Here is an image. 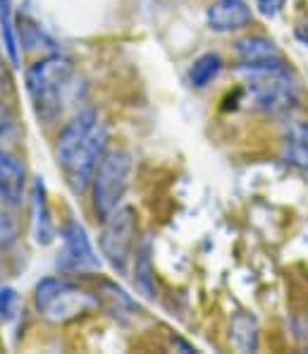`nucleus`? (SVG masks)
Returning <instances> with one entry per match:
<instances>
[{
	"label": "nucleus",
	"instance_id": "obj_17",
	"mask_svg": "<svg viewBox=\"0 0 308 354\" xmlns=\"http://www.w3.org/2000/svg\"><path fill=\"white\" fill-rule=\"evenodd\" d=\"M17 34H19V44H22L27 50H34V48H39V46H53V41L41 31V27H36V24L29 22V19H22V22H19Z\"/></svg>",
	"mask_w": 308,
	"mask_h": 354
},
{
	"label": "nucleus",
	"instance_id": "obj_2",
	"mask_svg": "<svg viewBox=\"0 0 308 354\" xmlns=\"http://www.w3.org/2000/svg\"><path fill=\"white\" fill-rule=\"evenodd\" d=\"M75 75V65L60 53H50L36 60L27 70V91L36 118L50 124L62 113V93Z\"/></svg>",
	"mask_w": 308,
	"mask_h": 354
},
{
	"label": "nucleus",
	"instance_id": "obj_9",
	"mask_svg": "<svg viewBox=\"0 0 308 354\" xmlns=\"http://www.w3.org/2000/svg\"><path fill=\"white\" fill-rule=\"evenodd\" d=\"M96 124H98L96 108H86V111H81L79 115H75L65 124V129L60 132L57 144H55V158L62 170L70 165V160L75 158L77 149L84 144V139L91 134V129L96 127Z\"/></svg>",
	"mask_w": 308,
	"mask_h": 354
},
{
	"label": "nucleus",
	"instance_id": "obj_5",
	"mask_svg": "<svg viewBox=\"0 0 308 354\" xmlns=\"http://www.w3.org/2000/svg\"><path fill=\"white\" fill-rule=\"evenodd\" d=\"M139 235V216L132 206H119L103 221L101 235H98V247L101 254L108 259L117 273L127 270L129 259L134 257Z\"/></svg>",
	"mask_w": 308,
	"mask_h": 354
},
{
	"label": "nucleus",
	"instance_id": "obj_21",
	"mask_svg": "<svg viewBox=\"0 0 308 354\" xmlns=\"http://www.w3.org/2000/svg\"><path fill=\"white\" fill-rule=\"evenodd\" d=\"M285 142L299 144V147H308V122L306 120H294V122L287 124Z\"/></svg>",
	"mask_w": 308,
	"mask_h": 354
},
{
	"label": "nucleus",
	"instance_id": "obj_20",
	"mask_svg": "<svg viewBox=\"0 0 308 354\" xmlns=\"http://www.w3.org/2000/svg\"><path fill=\"white\" fill-rule=\"evenodd\" d=\"M19 297L12 288H0V321H10L17 314Z\"/></svg>",
	"mask_w": 308,
	"mask_h": 354
},
{
	"label": "nucleus",
	"instance_id": "obj_6",
	"mask_svg": "<svg viewBox=\"0 0 308 354\" xmlns=\"http://www.w3.org/2000/svg\"><path fill=\"white\" fill-rule=\"evenodd\" d=\"M108 142H110L108 129L98 122L96 127L91 129V134L84 139V144L77 149L75 158H72L70 165L65 168L70 189L75 192V194H84L88 187H91L93 175H96V170H98V163H101V158L108 151Z\"/></svg>",
	"mask_w": 308,
	"mask_h": 354
},
{
	"label": "nucleus",
	"instance_id": "obj_10",
	"mask_svg": "<svg viewBox=\"0 0 308 354\" xmlns=\"http://www.w3.org/2000/svg\"><path fill=\"white\" fill-rule=\"evenodd\" d=\"M27 189V168L10 151L0 149V206L15 208L22 204Z\"/></svg>",
	"mask_w": 308,
	"mask_h": 354
},
{
	"label": "nucleus",
	"instance_id": "obj_24",
	"mask_svg": "<svg viewBox=\"0 0 308 354\" xmlns=\"http://www.w3.org/2000/svg\"><path fill=\"white\" fill-rule=\"evenodd\" d=\"M5 82V65H3V58H0V84Z\"/></svg>",
	"mask_w": 308,
	"mask_h": 354
},
{
	"label": "nucleus",
	"instance_id": "obj_1",
	"mask_svg": "<svg viewBox=\"0 0 308 354\" xmlns=\"http://www.w3.org/2000/svg\"><path fill=\"white\" fill-rule=\"evenodd\" d=\"M239 72L247 77V93L256 111L280 115V113L291 111L294 103L299 101L296 77L291 75L282 55L242 62Z\"/></svg>",
	"mask_w": 308,
	"mask_h": 354
},
{
	"label": "nucleus",
	"instance_id": "obj_3",
	"mask_svg": "<svg viewBox=\"0 0 308 354\" xmlns=\"http://www.w3.org/2000/svg\"><path fill=\"white\" fill-rule=\"evenodd\" d=\"M132 153L124 149H108L98 163L91 182V206L101 223L122 206L132 180Z\"/></svg>",
	"mask_w": 308,
	"mask_h": 354
},
{
	"label": "nucleus",
	"instance_id": "obj_23",
	"mask_svg": "<svg viewBox=\"0 0 308 354\" xmlns=\"http://www.w3.org/2000/svg\"><path fill=\"white\" fill-rule=\"evenodd\" d=\"M12 129H15V120H12V115H10L8 108L0 103V139L10 137V134H12Z\"/></svg>",
	"mask_w": 308,
	"mask_h": 354
},
{
	"label": "nucleus",
	"instance_id": "obj_16",
	"mask_svg": "<svg viewBox=\"0 0 308 354\" xmlns=\"http://www.w3.org/2000/svg\"><path fill=\"white\" fill-rule=\"evenodd\" d=\"M220 70H222L220 55H218V53H203L201 58L194 60V65H191V70H189L191 86H196V88L208 86L213 80H215Z\"/></svg>",
	"mask_w": 308,
	"mask_h": 354
},
{
	"label": "nucleus",
	"instance_id": "obj_14",
	"mask_svg": "<svg viewBox=\"0 0 308 354\" xmlns=\"http://www.w3.org/2000/svg\"><path fill=\"white\" fill-rule=\"evenodd\" d=\"M234 50H237V55L242 58V62L275 58V55H280L275 41L263 34H249V36H244V39H237L234 41Z\"/></svg>",
	"mask_w": 308,
	"mask_h": 354
},
{
	"label": "nucleus",
	"instance_id": "obj_18",
	"mask_svg": "<svg viewBox=\"0 0 308 354\" xmlns=\"http://www.w3.org/2000/svg\"><path fill=\"white\" fill-rule=\"evenodd\" d=\"M282 156H285V160L289 165H294V168H299V170H304V173H308V147H299V144L285 142Z\"/></svg>",
	"mask_w": 308,
	"mask_h": 354
},
{
	"label": "nucleus",
	"instance_id": "obj_7",
	"mask_svg": "<svg viewBox=\"0 0 308 354\" xmlns=\"http://www.w3.org/2000/svg\"><path fill=\"white\" fill-rule=\"evenodd\" d=\"M62 247L57 254V268L62 273H77V270H96L101 268V259L93 252V244L86 235V227L79 221H67L60 227Z\"/></svg>",
	"mask_w": 308,
	"mask_h": 354
},
{
	"label": "nucleus",
	"instance_id": "obj_13",
	"mask_svg": "<svg viewBox=\"0 0 308 354\" xmlns=\"http://www.w3.org/2000/svg\"><path fill=\"white\" fill-rule=\"evenodd\" d=\"M151 239H144V244H137V257H134V288L146 299H155V278H153V259H151Z\"/></svg>",
	"mask_w": 308,
	"mask_h": 354
},
{
	"label": "nucleus",
	"instance_id": "obj_4",
	"mask_svg": "<svg viewBox=\"0 0 308 354\" xmlns=\"http://www.w3.org/2000/svg\"><path fill=\"white\" fill-rule=\"evenodd\" d=\"M36 309L50 321H70L98 306V297L65 278H44L34 292Z\"/></svg>",
	"mask_w": 308,
	"mask_h": 354
},
{
	"label": "nucleus",
	"instance_id": "obj_15",
	"mask_svg": "<svg viewBox=\"0 0 308 354\" xmlns=\"http://www.w3.org/2000/svg\"><path fill=\"white\" fill-rule=\"evenodd\" d=\"M0 34H3V46L5 53H8L10 62L15 67H19L22 62V50H19V34L15 27V17H12V0H0Z\"/></svg>",
	"mask_w": 308,
	"mask_h": 354
},
{
	"label": "nucleus",
	"instance_id": "obj_12",
	"mask_svg": "<svg viewBox=\"0 0 308 354\" xmlns=\"http://www.w3.org/2000/svg\"><path fill=\"white\" fill-rule=\"evenodd\" d=\"M260 340V326L258 319L249 311H239L229 321V342L239 352H256Z\"/></svg>",
	"mask_w": 308,
	"mask_h": 354
},
{
	"label": "nucleus",
	"instance_id": "obj_19",
	"mask_svg": "<svg viewBox=\"0 0 308 354\" xmlns=\"http://www.w3.org/2000/svg\"><path fill=\"white\" fill-rule=\"evenodd\" d=\"M15 239H17V221L0 206V249L15 244Z\"/></svg>",
	"mask_w": 308,
	"mask_h": 354
},
{
	"label": "nucleus",
	"instance_id": "obj_22",
	"mask_svg": "<svg viewBox=\"0 0 308 354\" xmlns=\"http://www.w3.org/2000/svg\"><path fill=\"white\" fill-rule=\"evenodd\" d=\"M253 5L260 10V15L275 17V15H280V10L285 8V0H253Z\"/></svg>",
	"mask_w": 308,
	"mask_h": 354
},
{
	"label": "nucleus",
	"instance_id": "obj_11",
	"mask_svg": "<svg viewBox=\"0 0 308 354\" xmlns=\"http://www.w3.org/2000/svg\"><path fill=\"white\" fill-rule=\"evenodd\" d=\"M31 232H34L36 244H41V247L50 244L55 237V225L48 206V192H46V182L41 177H36L31 182Z\"/></svg>",
	"mask_w": 308,
	"mask_h": 354
},
{
	"label": "nucleus",
	"instance_id": "obj_8",
	"mask_svg": "<svg viewBox=\"0 0 308 354\" xmlns=\"http://www.w3.org/2000/svg\"><path fill=\"white\" fill-rule=\"evenodd\" d=\"M253 22V10L247 0H213L206 8V24L218 34L242 31Z\"/></svg>",
	"mask_w": 308,
	"mask_h": 354
}]
</instances>
